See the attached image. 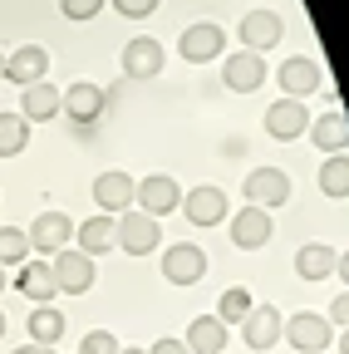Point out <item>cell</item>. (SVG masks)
Here are the masks:
<instances>
[{"label": "cell", "mask_w": 349, "mask_h": 354, "mask_svg": "<svg viewBox=\"0 0 349 354\" xmlns=\"http://www.w3.org/2000/svg\"><path fill=\"white\" fill-rule=\"evenodd\" d=\"M113 246H123L128 256H153V251L162 246L158 216H148V212H138V207L118 212V221H113Z\"/></svg>", "instance_id": "obj_1"}, {"label": "cell", "mask_w": 349, "mask_h": 354, "mask_svg": "<svg viewBox=\"0 0 349 354\" xmlns=\"http://www.w3.org/2000/svg\"><path fill=\"white\" fill-rule=\"evenodd\" d=\"M281 339L295 344V354H325L330 339H334V325L325 315H310V310H300V315H290L281 325Z\"/></svg>", "instance_id": "obj_2"}, {"label": "cell", "mask_w": 349, "mask_h": 354, "mask_svg": "<svg viewBox=\"0 0 349 354\" xmlns=\"http://www.w3.org/2000/svg\"><path fill=\"white\" fill-rule=\"evenodd\" d=\"M50 276H55V290L59 295H84L94 286V256H84V251H55V261H50Z\"/></svg>", "instance_id": "obj_3"}, {"label": "cell", "mask_w": 349, "mask_h": 354, "mask_svg": "<svg viewBox=\"0 0 349 354\" xmlns=\"http://www.w3.org/2000/svg\"><path fill=\"white\" fill-rule=\"evenodd\" d=\"M133 207H138V212H148V216H167V212H178V207H182V187H178V177H167V172L138 177V187H133Z\"/></svg>", "instance_id": "obj_4"}, {"label": "cell", "mask_w": 349, "mask_h": 354, "mask_svg": "<svg viewBox=\"0 0 349 354\" xmlns=\"http://www.w3.org/2000/svg\"><path fill=\"white\" fill-rule=\"evenodd\" d=\"M178 50H182V59H187V64L222 59V55H227V30L216 25V20H197V25H187V30H182Z\"/></svg>", "instance_id": "obj_5"}, {"label": "cell", "mask_w": 349, "mask_h": 354, "mask_svg": "<svg viewBox=\"0 0 349 354\" xmlns=\"http://www.w3.org/2000/svg\"><path fill=\"white\" fill-rule=\"evenodd\" d=\"M59 109H69V118H74L79 128H94V123H99V113L109 109V94H104L99 84L79 79V84L59 88Z\"/></svg>", "instance_id": "obj_6"}, {"label": "cell", "mask_w": 349, "mask_h": 354, "mask_svg": "<svg viewBox=\"0 0 349 354\" xmlns=\"http://www.w3.org/2000/svg\"><path fill=\"white\" fill-rule=\"evenodd\" d=\"M285 202H290V177L281 167H256L246 177V207L271 212V207H285Z\"/></svg>", "instance_id": "obj_7"}, {"label": "cell", "mask_w": 349, "mask_h": 354, "mask_svg": "<svg viewBox=\"0 0 349 354\" xmlns=\"http://www.w3.org/2000/svg\"><path fill=\"white\" fill-rule=\"evenodd\" d=\"M162 276L172 286H197L207 276V251L192 246V241H178V246H167L162 251Z\"/></svg>", "instance_id": "obj_8"}, {"label": "cell", "mask_w": 349, "mask_h": 354, "mask_svg": "<svg viewBox=\"0 0 349 354\" xmlns=\"http://www.w3.org/2000/svg\"><path fill=\"white\" fill-rule=\"evenodd\" d=\"M30 251H39V256H55V251H64L69 241H74V221L64 216V212H45V216H35L30 221Z\"/></svg>", "instance_id": "obj_9"}, {"label": "cell", "mask_w": 349, "mask_h": 354, "mask_svg": "<svg viewBox=\"0 0 349 354\" xmlns=\"http://www.w3.org/2000/svg\"><path fill=\"white\" fill-rule=\"evenodd\" d=\"M182 207H187V221H192V227H216V221H227V216H232L227 192H222V187H211V183L182 192Z\"/></svg>", "instance_id": "obj_10"}, {"label": "cell", "mask_w": 349, "mask_h": 354, "mask_svg": "<svg viewBox=\"0 0 349 354\" xmlns=\"http://www.w3.org/2000/svg\"><path fill=\"white\" fill-rule=\"evenodd\" d=\"M276 79H281V88H285V99H300V104H305V99H310L315 88H320V79H325V74H320V59L295 55V59H285V64H281V74H276Z\"/></svg>", "instance_id": "obj_11"}, {"label": "cell", "mask_w": 349, "mask_h": 354, "mask_svg": "<svg viewBox=\"0 0 349 354\" xmlns=\"http://www.w3.org/2000/svg\"><path fill=\"white\" fill-rule=\"evenodd\" d=\"M305 128H310V113H305L300 99H276L266 109V133H271V138L290 143V138H305Z\"/></svg>", "instance_id": "obj_12"}, {"label": "cell", "mask_w": 349, "mask_h": 354, "mask_svg": "<svg viewBox=\"0 0 349 354\" xmlns=\"http://www.w3.org/2000/svg\"><path fill=\"white\" fill-rule=\"evenodd\" d=\"M271 232H276V221L261 212V207H241V212H232V241L241 246V251H261L271 241Z\"/></svg>", "instance_id": "obj_13"}, {"label": "cell", "mask_w": 349, "mask_h": 354, "mask_svg": "<svg viewBox=\"0 0 349 354\" xmlns=\"http://www.w3.org/2000/svg\"><path fill=\"white\" fill-rule=\"evenodd\" d=\"M222 74H227V88H236V94H256L261 84H266V59L251 55V50H236L222 59Z\"/></svg>", "instance_id": "obj_14"}, {"label": "cell", "mask_w": 349, "mask_h": 354, "mask_svg": "<svg viewBox=\"0 0 349 354\" xmlns=\"http://www.w3.org/2000/svg\"><path fill=\"white\" fill-rule=\"evenodd\" d=\"M133 187H138V177H128V172H104L94 177V202L104 216H118L133 207Z\"/></svg>", "instance_id": "obj_15"}, {"label": "cell", "mask_w": 349, "mask_h": 354, "mask_svg": "<svg viewBox=\"0 0 349 354\" xmlns=\"http://www.w3.org/2000/svg\"><path fill=\"white\" fill-rule=\"evenodd\" d=\"M281 325H285V315L276 305H251V315L241 320V335L251 349H271V344H281Z\"/></svg>", "instance_id": "obj_16"}, {"label": "cell", "mask_w": 349, "mask_h": 354, "mask_svg": "<svg viewBox=\"0 0 349 354\" xmlns=\"http://www.w3.org/2000/svg\"><path fill=\"white\" fill-rule=\"evenodd\" d=\"M281 35H285V25H281L276 10H251V15L241 20V44H246L251 55H261V50H271V44H281Z\"/></svg>", "instance_id": "obj_17"}, {"label": "cell", "mask_w": 349, "mask_h": 354, "mask_svg": "<svg viewBox=\"0 0 349 354\" xmlns=\"http://www.w3.org/2000/svg\"><path fill=\"white\" fill-rule=\"evenodd\" d=\"M123 69L133 74V79H153V74H162V44H158L153 35L128 39V44H123Z\"/></svg>", "instance_id": "obj_18"}, {"label": "cell", "mask_w": 349, "mask_h": 354, "mask_svg": "<svg viewBox=\"0 0 349 354\" xmlns=\"http://www.w3.org/2000/svg\"><path fill=\"white\" fill-rule=\"evenodd\" d=\"M55 113H64V109H59V88H55V84L39 79V84L20 88V118H25V123H50Z\"/></svg>", "instance_id": "obj_19"}, {"label": "cell", "mask_w": 349, "mask_h": 354, "mask_svg": "<svg viewBox=\"0 0 349 354\" xmlns=\"http://www.w3.org/2000/svg\"><path fill=\"white\" fill-rule=\"evenodd\" d=\"M45 69H50V55L39 50V44H20V50L6 59V79H10V84H20V88L39 84V79H45Z\"/></svg>", "instance_id": "obj_20"}, {"label": "cell", "mask_w": 349, "mask_h": 354, "mask_svg": "<svg viewBox=\"0 0 349 354\" xmlns=\"http://www.w3.org/2000/svg\"><path fill=\"white\" fill-rule=\"evenodd\" d=\"M334 261H339L334 246L305 241V246L295 251V276H300V281H330V276H334Z\"/></svg>", "instance_id": "obj_21"}, {"label": "cell", "mask_w": 349, "mask_h": 354, "mask_svg": "<svg viewBox=\"0 0 349 354\" xmlns=\"http://www.w3.org/2000/svg\"><path fill=\"white\" fill-rule=\"evenodd\" d=\"M310 143H315V148H325L330 158H334V153H344V148H349V118H344L339 109H330V113L310 118Z\"/></svg>", "instance_id": "obj_22"}, {"label": "cell", "mask_w": 349, "mask_h": 354, "mask_svg": "<svg viewBox=\"0 0 349 354\" xmlns=\"http://www.w3.org/2000/svg\"><path fill=\"white\" fill-rule=\"evenodd\" d=\"M187 354H222L227 349V325L216 320V315H197L192 325H187Z\"/></svg>", "instance_id": "obj_23"}, {"label": "cell", "mask_w": 349, "mask_h": 354, "mask_svg": "<svg viewBox=\"0 0 349 354\" xmlns=\"http://www.w3.org/2000/svg\"><path fill=\"white\" fill-rule=\"evenodd\" d=\"M20 295H30L35 305H50L59 290H55V276H50V261H25L20 266V276H15Z\"/></svg>", "instance_id": "obj_24"}, {"label": "cell", "mask_w": 349, "mask_h": 354, "mask_svg": "<svg viewBox=\"0 0 349 354\" xmlns=\"http://www.w3.org/2000/svg\"><path fill=\"white\" fill-rule=\"evenodd\" d=\"M25 330H30V344H39V349H55V344L64 339V315H59L55 305H35Z\"/></svg>", "instance_id": "obj_25"}, {"label": "cell", "mask_w": 349, "mask_h": 354, "mask_svg": "<svg viewBox=\"0 0 349 354\" xmlns=\"http://www.w3.org/2000/svg\"><path fill=\"white\" fill-rule=\"evenodd\" d=\"M74 241H79V251H84V256H104V251L113 246V221H109V216H89V221H79V227H74Z\"/></svg>", "instance_id": "obj_26"}, {"label": "cell", "mask_w": 349, "mask_h": 354, "mask_svg": "<svg viewBox=\"0 0 349 354\" xmlns=\"http://www.w3.org/2000/svg\"><path fill=\"white\" fill-rule=\"evenodd\" d=\"M251 305H256V295L246 286H232V290H222V300H216V320L232 330V325H241L251 315Z\"/></svg>", "instance_id": "obj_27"}, {"label": "cell", "mask_w": 349, "mask_h": 354, "mask_svg": "<svg viewBox=\"0 0 349 354\" xmlns=\"http://www.w3.org/2000/svg\"><path fill=\"white\" fill-rule=\"evenodd\" d=\"M320 192H325V197H349V153L325 158V167H320Z\"/></svg>", "instance_id": "obj_28"}, {"label": "cell", "mask_w": 349, "mask_h": 354, "mask_svg": "<svg viewBox=\"0 0 349 354\" xmlns=\"http://www.w3.org/2000/svg\"><path fill=\"white\" fill-rule=\"evenodd\" d=\"M30 143V123L20 113H0V158H15Z\"/></svg>", "instance_id": "obj_29"}, {"label": "cell", "mask_w": 349, "mask_h": 354, "mask_svg": "<svg viewBox=\"0 0 349 354\" xmlns=\"http://www.w3.org/2000/svg\"><path fill=\"white\" fill-rule=\"evenodd\" d=\"M30 261V236L20 227H0V266H25Z\"/></svg>", "instance_id": "obj_30"}, {"label": "cell", "mask_w": 349, "mask_h": 354, "mask_svg": "<svg viewBox=\"0 0 349 354\" xmlns=\"http://www.w3.org/2000/svg\"><path fill=\"white\" fill-rule=\"evenodd\" d=\"M123 344H118V335H109V330H94V335H84L79 339V354H118Z\"/></svg>", "instance_id": "obj_31"}, {"label": "cell", "mask_w": 349, "mask_h": 354, "mask_svg": "<svg viewBox=\"0 0 349 354\" xmlns=\"http://www.w3.org/2000/svg\"><path fill=\"white\" fill-rule=\"evenodd\" d=\"M59 10H64V20H94L104 10V0H59Z\"/></svg>", "instance_id": "obj_32"}, {"label": "cell", "mask_w": 349, "mask_h": 354, "mask_svg": "<svg viewBox=\"0 0 349 354\" xmlns=\"http://www.w3.org/2000/svg\"><path fill=\"white\" fill-rule=\"evenodd\" d=\"M113 10L128 15V20H148V15L158 10V0H113Z\"/></svg>", "instance_id": "obj_33"}, {"label": "cell", "mask_w": 349, "mask_h": 354, "mask_svg": "<svg viewBox=\"0 0 349 354\" xmlns=\"http://www.w3.org/2000/svg\"><path fill=\"white\" fill-rule=\"evenodd\" d=\"M325 320L339 325V330L349 325V295H334V300H330V315H325Z\"/></svg>", "instance_id": "obj_34"}, {"label": "cell", "mask_w": 349, "mask_h": 354, "mask_svg": "<svg viewBox=\"0 0 349 354\" xmlns=\"http://www.w3.org/2000/svg\"><path fill=\"white\" fill-rule=\"evenodd\" d=\"M148 354H187V344L178 339V335H162V339H153V349Z\"/></svg>", "instance_id": "obj_35"}, {"label": "cell", "mask_w": 349, "mask_h": 354, "mask_svg": "<svg viewBox=\"0 0 349 354\" xmlns=\"http://www.w3.org/2000/svg\"><path fill=\"white\" fill-rule=\"evenodd\" d=\"M334 276H344V286H349V251H344V256L334 261Z\"/></svg>", "instance_id": "obj_36"}, {"label": "cell", "mask_w": 349, "mask_h": 354, "mask_svg": "<svg viewBox=\"0 0 349 354\" xmlns=\"http://www.w3.org/2000/svg\"><path fill=\"white\" fill-rule=\"evenodd\" d=\"M10 354H55V349H39V344H20V349H10Z\"/></svg>", "instance_id": "obj_37"}, {"label": "cell", "mask_w": 349, "mask_h": 354, "mask_svg": "<svg viewBox=\"0 0 349 354\" xmlns=\"http://www.w3.org/2000/svg\"><path fill=\"white\" fill-rule=\"evenodd\" d=\"M339 339V354H349V325H344V335H334Z\"/></svg>", "instance_id": "obj_38"}, {"label": "cell", "mask_w": 349, "mask_h": 354, "mask_svg": "<svg viewBox=\"0 0 349 354\" xmlns=\"http://www.w3.org/2000/svg\"><path fill=\"white\" fill-rule=\"evenodd\" d=\"M0 295H6V266H0Z\"/></svg>", "instance_id": "obj_39"}, {"label": "cell", "mask_w": 349, "mask_h": 354, "mask_svg": "<svg viewBox=\"0 0 349 354\" xmlns=\"http://www.w3.org/2000/svg\"><path fill=\"white\" fill-rule=\"evenodd\" d=\"M118 354H148V349H118Z\"/></svg>", "instance_id": "obj_40"}, {"label": "cell", "mask_w": 349, "mask_h": 354, "mask_svg": "<svg viewBox=\"0 0 349 354\" xmlns=\"http://www.w3.org/2000/svg\"><path fill=\"white\" fill-rule=\"evenodd\" d=\"M0 79H6V55H0Z\"/></svg>", "instance_id": "obj_41"}, {"label": "cell", "mask_w": 349, "mask_h": 354, "mask_svg": "<svg viewBox=\"0 0 349 354\" xmlns=\"http://www.w3.org/2000/svg\"><path fill=\"white\" fill-rule=\"evenodd\" d=\"M0 335H6V315H0Z\"/></svg>", "instance_id": "obj_42"}]
</instances>
